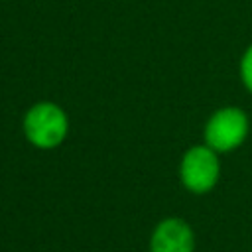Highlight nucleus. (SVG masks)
Here are the masks:
<instances>
[{"mask_svg": "<svg viewBox=\"0 0 252 252\" xmlns=\"http://www.w3.org/2000/svg\"><path fill=\"white\" fill-rule=\"evenodd\" d=\"M67 116L53 102H37L24 116L26 138L39 150L57 148L67 136Z\"/></svg>", "mask_w": 252, "mask_h": 252, "instance_id": "nucleus-1", "label": "nucleus"}, {"mask_svg": "<svg viewBox=\"0 0 252 252\" xmlns=\"http://www.w3.org/2000/svg\"><path fill=\"white\" fill-rule=\"evenodd\" d=\"M220 175V163L217 158V152L209 146H193L185 152L181 165H179V177L187 191L195 195L209 193Z\"/></svg>", "mask_w": 252, "mask_h": 252, "instance_id": "nucleus-2", "label": "nucleus"}, {"mask_svg": "<svg viewBox=\"0 0 252 252\" xmlns=\"http://www.w3.org/2000/svg\"><path fill=\"white\" fill-rule=\"evenodd\" d=\"M248 134V118L240 108L228 106L217 110L205 128V142L215 152H230L238 148Z\"/></svg>", "mask_w": 252, "mask_h": 252, "instance_id": "nucleus-3", "label": "nucleus"}, {"mask_svg": "<svg viewBox=\"0 0 252 252\" xmlns=\"http://www.w3.org/2000/svg\"><path fill=\"white\" fill-rule=\"evenodd\" d=\"M150 252H195V232L179 217L159 220L150 234Z\"/></svg>", "mask_w": 252, "mask_h": 252, "instance_id": "nucleus-4", "label": "nucleus"}, {"mask_svg": "<svg viewBox=\"0 0 252 252\" xmlns=\"http://www.w3.org/2000/svg\"><path fill=\"white\" fill-rule=\"evenodd\" d=\"M240 77H242V83L246 85V89L252 93V45L242 55V61H240Z\"/></svg>", "mask_w": 252, "mask_h": 252, "instance_id": "nucleus-5", "label": "nucleus"}]
</instances>
